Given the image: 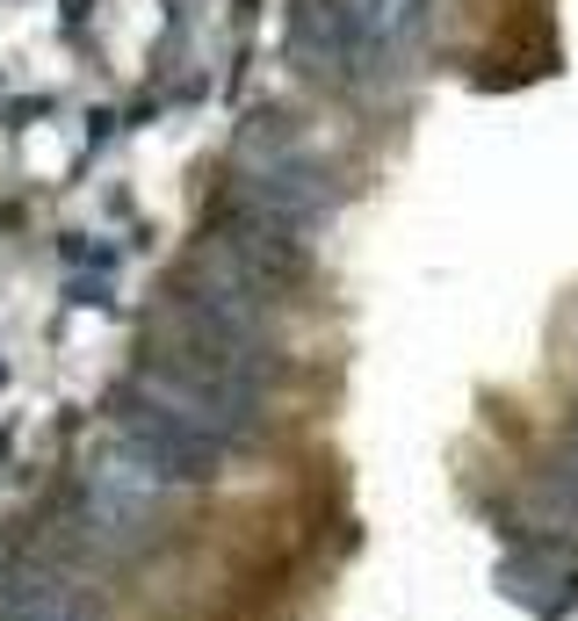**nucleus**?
<instances>
[{
    "mask_svg": "<svg viewBox=\"0 0 578 621\" xmlns=\"http://www.w3.org/2000/svg\"><path fill=\"white\" fill-rule=\"evenodd\" d=\"M116 433H123V441H138V449L152 455L174 484H217V477H225V463H231L225 433L203 427V419H195L181 397L159 391L145 369L116 391Z\"/></svg>",
    "mask_w": 578,
    "mask_h": 621,
    "instance_id": "nucleus-1",
    "label": "nucleus"
},
{
    "mask_svg": "<svg viewBox=\"0 0 578 621\" xmlns=\"http://www.w3.org/2000/svg\"><path fill=\"white\" fill-rule=\"evenodd\" d=\"M167 499H174V477H167L138 441L109 433L102 449H94L88 484H80V506H88V520H94L102 542H123V550L145 542L159 528V513H167Z\"/></svg>",
    "mask_w": 578,
    "mask_h": 621,
    "instance_id": "nucleus-2",
    "label": "nucleus"
},
{
    "mask_svg": "<svg viewBox=\"0 0 578 621\" xmlns=\"http://www.w3.org/2000/svg\"><path fill=\"white\" fill-rule=\"evenodd\" d=\"M340 22H348V80H398L434 22V0H340Z\"/></svg>",
    "mask_w": 578,
    "mask_h": 621,
    "instance_id": "nucleus-3",
    "label": "nucleus"
},
{
    "mask_svg": "<svg viewBox=\"0 0 578 621\" xmlns=\"http://www.w3.org/2000/svg\"><path fill=\"white\" fill-rule=\"evenodd\" d=\"M290 58L311 80H348V22H340V0H290Z\"/></svg>",
    "mask_w": 578,
    "mask_h": 621,
    "instance_id": "nucleus-4",
    "label": "nucleus"
},
{
    "mask_svg": "<svg viewBox=\"0 0 578 621\" xmlns=\"http://www.w3.org/2000/svg\"><path fill=\"white\" fill-rule=\"evenodd\" d=\"M0 621H94V614L58 571L22 564V571H8V586H0Z\"/></svg>",
    "mask_w": 578,
    "mask_h": 621,
    "instance_id": "nucleus-5",
    "label": "nucleus"
},
{
    "mask_svg": "<svg viewBox=\"0 0 578 621\" xmlns=\"http://www.w3.org/2000/svg\"><path fill=\"white\" fill-rule=\"evenodd\" d=\"M571 449H578V433H571Z\"/></svg>",
    "mask_w": 578,
    "mask_h": 621,
    "instance_id": "nucleus-6",
    "label": "nucleus"
}]
</instances>
